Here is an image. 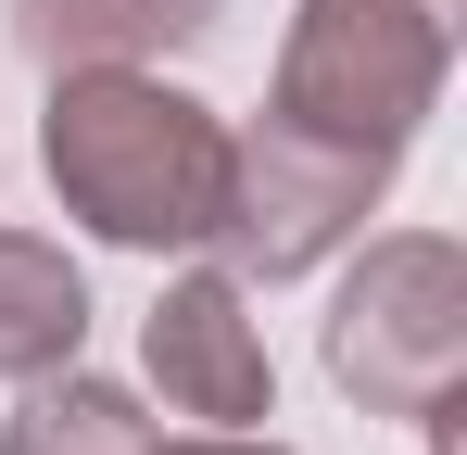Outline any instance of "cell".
<instances>
[{
  "label": "cell",
  "mask_w": 467,
  "mask_h": 455,
  "mask_svg": "<svg viewBox=\"0 0 467 455\" xmlns=\"http://www.w3.org/2000/svg\"><path fill=\"white\" fill-rule=\"evenodd\" d=\"M140 354H152L164 418H190V430H265V418H278V367H265L253 291H240L228 266L164 279L152 316H140Z\"/></svg>",
  "instance_id": "5b68a950"
},
{
  "label": "cell",
  "mask_w": 467,
  "mask_h": 455,
  "mask_svg": "<svg viewBox=\"0 0 467 455\" xmlns=\"http://www.w3.org/2000/svg\"><path fill=\"white\" fill-rule=\"evenodd\" d=\"M177 38H202L177 0H13V51L38 76H77V64H152Z\"/></svg>",
  "instance_id": "52a82bcc"
},
{
  "label": "cell",
  "mask_w": 467,
  "mask_h": 455,
  "mask_svg": "<svg viewBox=\"0 0 467 455\" xmlns=\"http://www.w3.org/2000/svg\"><path fill=\"white\" fill-rule=\"evenodd\" d=\"M51 190L88 240H127V253H190L228 216V127L215 101L164 89L152 64H77L51 76Z\"/></svg>",
  "instance_id": "6da1fadb"
},
{
  "label": "cell",
  "mask_w": 467,
  "mask_h": 455,
  "mask_svg": "<svg viewBox=\"0 0 467 455\" xmlns=\"http://www.w3.org/2000/svg\"><path fill=\"white\" fill-rule=\"evenodd\" d=\"M442 64H455L442 0H291L278 101H265V114L404 164V140H417L430 101H442Z\"/></svg>",
  "instance_id": "7a4b0ae2"
},
{
  "label": "cell",
  "mask_w": 467,
  "mask_h": 455,
  "mask_svg": "<svg viewBox=\"0 0 467 455\" xmlns=\"http://www.w3.org/2000/svg\"><path fill=\"white\" fill-rule=\"evenodd\" d=\"M391 190V152H354V140H316V127H240L228 140V216H215V240H228L240 279H304V266H328L354 228L379 216Z\"/></svg>",
  "instance_id": "277c9868"
},
{
  "label": "cell",
  "mask_w": 467,
  "mask_h": 455,
  "mask_svg": "<svg viewBox=\"0 0 467 455\" xmlns=\"http://www.w3.org/2000/svg\"><path fill=\"white\" fill-rule=\"evenodd\" d=\"M328 379L367 418L442 430V405H455V379H467V253L455 240H430V228L367 240V266L328 303Z\"/></svg>",
  "instance_id": "3957f363"
},
{
  "label": "cell",
  "mask_w": 467,
  "mask_h": 455,
  "mask_svg": "<svg viewBox=\"0 0 467 455\" xmlns=\"http://www.w3.org/2000/svg\"><path fill=\"white\" fill-rule=\"evenodd\" d=\"M177 13H190V26H215V0H177Z\"/></svg>",
  "instance_id": "9c48e42d"
},
{
  "label": "cell",
  "mask_w": 467,
  "mask_h": 455,
  "mask_svg": "<svg viewBox=\"0 0 467 455\" xmlns=\"http://www.w3.org/2000/svg\"><path fill=\"white\" fill-rule=\"evenodd\" d=\"M88 342V279L64 240L38 228H0V379H38V367H77Z\"/></svg>",
  "instance_id": "8992f818"
},
{
  "label": "cell",
  "mask_w": 467,
  "mask_h": 455,
  "mask_svg": "<svg viewBox=\"0 0 467 455\" xmlns=\"http://www.w3.org/2000/svg\"><path fill=\"white\" fill-rule=\"evenodd\" d=\"M0 455H177V443H164L114 379L38 367V379H26V405H13V430H0Z\"/></svg>",
  "instance_id": "ba28073f"
}]
</instances>
